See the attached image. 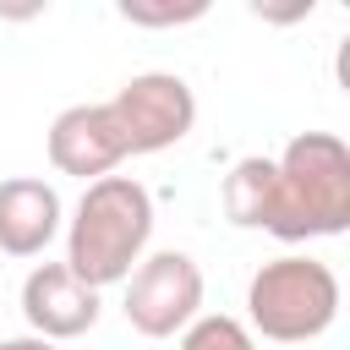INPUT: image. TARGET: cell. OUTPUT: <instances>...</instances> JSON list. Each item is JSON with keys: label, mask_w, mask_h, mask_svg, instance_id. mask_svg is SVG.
Instances as JSON below:
<instances>
[{"label": "cell", "mask_w": 350, "mask_h": 350, "mask_svg": "<svg viewBox=\"0 0 350 350\" xmlns=\"http://www.w3.org/2000/svg\"><path fill=\"white\" fill-rule=\"evenodd\" d=\"M262 230L279 241H323L350 230V148L334 131H295L268 175Z\"/></svg>", "instance_id": "6da1fadb"}, {"label": "cell", "mask_w": 350, "mask_h": 350, "mask_svg": "<svg viewBox=\"0 0 350 350\" xmlns=\"http://www.w3.org/2000/svg\"><path fill=\"white\" fill-rule=\"evenodd\" d=\"M153 241V191L131 175H98L66 219V268L88 290L126 284Z\"/></svg>", "instance_id": "7a4b0ae2"}, {"label": "cell", "mask_w": 350, "mask_h": 350, "mask_svg": "<svg viewBox=\"0 0 350 350\" xmlns=\"http://www.w3.org/2000/svg\"><path fill=\"white\" fill-rule=\"evenodd\" d=\"M339 317V273L323 257L284 252L262 262L246 284V328L273 345H306Z\"/></svg>", "instance_id": "3957f363"}, {"label": "cell", "mask_w": 350, "mask_h": 350, "mask_svg": "<svg viewBox=\"0 0 350 350\" xmlns=\"http://www.w3.org/2000/svg\"><path fill=\"white\" fill-rule=\"evenodd\" d=\"M104 104H109V120L126 142V159L131 153H164L197 126V93L175 71H137Z\"/></svg>", "instance_id": "277c9868"}, {"label": "cell", "mask_w": 350, "mask_h": 350, "mask_svg": "<svg viewBox=\"0 0 350 350\" xmlns=\"http://www.w3.org/2000/svg\"><path fill=\"white\" fill-rule=\"evenodd\" d=\"M202 317V268L186 252H153L126 279V323L142 339H175Z\"/></svg>", "instance_id": "5b68a950"}, {"label": "cell", "mask_w": 350, "mask_h": 350, "mask_svg": "<svg viewBox=\"0 0 350 350\" xmlns=\"http://www.w3.org/2000/svg\"><path fill=\"white\" fill-rule=\"evenodd\" d=\"M22 317L38 339H82L98 323V290H88L66 262H38L22 279Z\"/></svg>", "instance_id": "8992f818"}, {"label": "cell", "mask_w": 350, "mask_h": 350, "mask_svg": "<svg viewBox=\"0 0 350 350\" xmlns=\"http://www.w3.org/2000/svg\"><path fill=\"white\" fill-rule=\"evenodd\" d=\"M120 159H126V142L109 120V104H71L49 120V164L60 175L98 180V175H115Z\"/></svg>", "instance_id": "52a82bcc"}, {"label": "cell", "mask_w": 350, "mask_h": 350, "mask_svg": "<svg viewBox=\"0 0 350 350\" xmlns=\"http://www.w3.org/2000/svg\"><path fill=\"white\" fill-rule=\"evenodd\" d=\"M60 191L38 175H5L0 180V252L5 257H44V246L60 235Z\"/></svg>", "instance_id": "ba28073f"}, {"label": "cell", "mask_w": 350, "mask_h": 350, "mask_svg": "<svg viewBox=\"0 0 350 350\" xmlns=\"http://www.w3.org/2000/svg\"><path fill=\"white\" fill-rule=\"evenodd\" d=\"M268 175H273V159H262V153L235 159V170L224 175V213H230V224H241V230H262Z\"/></svg>", "instance_id": "9c48e42d"}, {"label": "cell", "mask_w": 350, "mask_h": 350, "mask_svg": "<svg viewBox=\"0 0 350 350\" xmlns=\"http://www.w3.org/2000/svg\"><path fill=\"white\" fill-rule=\"evenodd\" d=\"M180 350H257L252 328L241 317H224V312H202L186 334H180Z\"/></svg>", "instance_id": "30bf717a"}, {"label": "cell", "mask_w": 350, "mask_h": 350, "mask_svg": "<svg viewBox=\"0 0 350 350\" xmlns=\"http://www.w3.org/2000/svg\"><path fill=\"white\" fill-rule=\"evenodd\" d=\"M208 5L202 0H186V5H153V0H120V16L137 22V27H180V22H197Z\"/></svg>", "instance_id": "8fae6325"}, {"label": "cell", "mask_w": 350, "mask_h": 350, "mask_svg": "<svg viewBox=\"0 0 350 350\" xmlns=\"http://www.w3.org/2000/svg\"><path fill=\"white\" fill-rule=\"evenodd\" d=\"M0 350H60V345H49L38 334H22V339H0Z\"/></svg>", "instance_id": "7c38bea8"}]
</instances>
